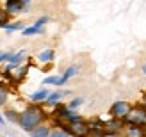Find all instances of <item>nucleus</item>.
Segmentation results:
<instances>
[{"label":"nucleus","mask_w":146,"mask_h":137,"mask_svg":"<svg viewBox=\"0 0 146 137\" xmlns=\"http://www.w3.org/2000/svg\"><path fill=\"white\" fill-rule=\"evenodd\" d=\"M111 114L114 118H125L130 114V105L127 102H116L111 109Z\"/></svg>","instance_id":"f03ea898"},{"label":"nucleus","mask_w":146,"mask_h":137,"mask_svg":"<svg viewBox=\"0 0 146 137\" xmlns=\"http://www.w3.org/2000/svg\"><path fill=\"white\" fill-rule=\"evenodd\" d=\"M41 30H43L41 27L32 25V27H29V28H25V30H23V36H32V34H38V32H41Z\"/></svg>","instance_id":"1a4fd4ad"},{"label":"nucleus","mask_w":146,"mask_h":137,"mask_svg":"<svg viewBox=\"0 0 146 137\" xmlns=\"http://www.w3.org/2000/svg\"><path fill=\"white\" fill-rule=\"evenodd\" d=\"M21 59H23V52H18V54H14V55H11V57H9V61H11L13 64H16V62H20Z\"/></svg>","instance_id":"ddd939ff"},{"label":"nucleus","mask_w":146,"mask_h":137,"mask_svg":"<svg viewBox=\"0 0 146 137\" xmlns=\"http://www.w3.org/2000/svg\"><path fill=\"white\" fill-rule=\"evenodd\" d=\"M143 71H144V75H146V64H144V66H143Z\"/></svg>","instance_id":"4be33fe9"},{"label":"nucleus","mask_w":146,"mask_h":137,"mask_svg":"<svg viewBox=\"0 0 146 137\" xmlns=\"http://www.w3.org/2000/svg\"><path fill=\"white\" fill-rule=\"evenodd\" d=\"M80 103H82V98H77V100H73V102H71V105H70V107L73 109V107H78Z\"/></svg>","instance_id":"f3484780"},{"label":"nucleus","mask_w":146,"mask_h":137,"mask_svg":"<svg viewBox=\"0 0 146 137\" xmlns=\"http://www.w3.org/2000/svg\"><path fill=\"white\" fill-rule=\"evenodd\" d=\"M50 137H68V135L64 134V132H61V130H59V132H54V134H50Z\"/></svg>","instance_id":"a211bd4d"},{"label":"nucleus","mask_w":146,"mask_h":137,"mask_svg":"<svg viewBox=\"0 0 146 137\" xmlns=\"http://www.w3.org/2000/svg\"><path fill=\"white\" fill-rule=\"evenodd\" d=\"M128 119L132 121L134 125H143V123H146V111L144 109H137L134 112H130Z\"/></svg>","instance_id":"7ed1b4c3"},{"label":"nucleus","mask_w":146,"mask_h":137,"mask_svg":"<svg viewBox=\"0 0 146 137\" xmlns=\"http://www.w3.org/2000/svg\"><path fill=\"white\" fill-rule=\"evenodd\" d=\"M52 59H54V52H52V50H45V52L39 54V61L41 62H48V61H52Z\"/></svg>","instance_id":"6e6552de"},{"label":"nucleus","mask_w":146,"mask_h":137,"mask_svg":"<svg viewBox=\"0 0 146 137\" xmlns=\"http://www.w3.org/2000/svg\"><path fill=\"white\" fill-rule=\"evenodd\" d=\"M11 54H7V52H0V61H5V59H9Z\"/></svg>","instance_id":"6ab92c4d"},{"label":"nucleus","mask_w":146,"mask_h":137,"mask_svg":"<svg viewBox=\"0 0 146 137\" xmlns=\"http://www.w3.org/2000/svg\"><path fill=\"white\" fill-rule=\"evenodd\" d=\"M104 137H114V135H104Z\"/></svg>","instance_id":"5701e85b"},{"label":"nucleus","mask_w":146,"mask_h":137,"mask_svg":"<svg viewBox=\"0 0 146 137\" xmlns=\"http://www.w3.org/2000/svg\"><path fill=\"white\" fill-rule=\"evenodd\" d=\"M31 98L34 100V102H39V100H43V98H48V93L46 91H38V93H34Z\"/></svg>","instance_id":"9b49d317"},{"label":"nucleus","mask_w":146,"mask_h":137,"mask_svg":"<svg viewBox=\"0 0 146 137\" xmlns=\"http://www.w3.org/2000/svg\"><path fill=\"white\" fill-rule=\"evenodd\" d=\"M7 118H9V119H13V121L16 119V118H14V112H7Z\"/></svg>","instance_id":"412c9836"},{"label":"nucleus","mask_w":146,"mask_h":137,"mask_svg":"<svg viewBox=\"0 0 146 137\" xmlns=\"http://www.w3.org/2000/svg\"><path fill=\"white\" fill-rule=\"evenodd\" d=\"M18 27H20V23H14V25H9V27H7V32H13V30H16Z\"/></svg>","instance_id":"aec40b11"},{"label":"nucleus","mask_w":146,"mask_h":137,"mask_svg":"<svg viewBox=\"0 0 146 137\" xmlns=\"http://www.w3.org/2000/svg\"><path fill=\"white\" fill-rule=\"evenodd\" d=\"M64 93H54V95H48V100L46 102L48 103H55V102H59V98H62Z\"/></svg>","instance_id":"f8f14e48"},{"label":"nucleus","mask_w":146,"mask_h":137,"mask_svg":"<svg viewBox=\"0 0 146 137\" xmlns=\"http://www.w3.org/2000/svg\"><path fill=\"white\" fill-rule=\"evenodd\" d=\"M5 98H7V93H5V89H2V87H0V105H2V103L5 102Z\"/></svg>","instance_id":"2eb2a0df"},{"label":"nucleus","mask_w":146,"mask_h":137,"mask_svg":"<svg viewBox=\"0 0 146 137\" xmlns=\"http://www.w3.org/2000/svg\"><path fill=\"white\" fill-rule=\"evenodd\" d=\"M21 7H23V0H7L5 4L7 13H18Z\"/></svg>","instance_id":"20e7f679"},{"label":"nucleus","mask_w":146,"mask_h":137,"mask_svg":"<svg viewBox=\"0 0 146 137\" xmlns=\"http://www.w3.org/2000/svg\"><path fill=\"white\" fill-rule=\"evenodd\" d=\"M128 137H143V132L139 126H132L128 128Z\"/></svg>","instance_id":"9d476101"},{"label":"nucleus","mask_w":146,"mask_h":137,"mask_svg":"<svg viewBox=\"0 0 146 137\" xmlns=\"http://www.w3.org/2000/svg\"><path fill=\"white\" fill-rule=\"evenodd\" d=\"M45 84H57V85H61V78H57V77H48V78H45Z\"/></svg>","instance_id":"4468645a"},{"label":"nucleus","mask_w":146,"mask_h":137,"mask_svg":"<svg viewBox=\"0 0 146 137\" xmlns=\"http://www.w3.org/2000/svg\"><path fill=\"white\" fill-rule=\"evenodd\" d=\"M77 71H78V68H77V66H70V68L66 69V73H64V75L61 77V84H64V82H66V80H68L70 77L77 75Z\"/></svg>","instance_id":"423d86ee"},{"label":"nucleus","mask_w":146,"mask_h":137,"mask_svg":"<svg viewBox=\"0 0 146 137\" xmlns=\"http://www.w3.org/2000/svg\"><path fill=\"white\" fill-rule=\"evenodd\" d=\"M71 132L73 134H75V135H86L87 134V126L86 125H82V123H80V125H71Z\"/></svg>","instance_id":"39448f33"},{"label":"nucleus","mask_w":146,"mask_h":137,"mask_svg":"<svg viewBox=\"0 0 146 137\" xmlns=\"http://www.w3.org/2000/svg\"><path fill=\"white\" fill-rule=\"evenodd\" d=\"M0 125H2V118H0Z\"/></svg>","instance_id":"b1692460"},{"label":"nucleus","mask_w":146,"mask_h":137,"mask_svg":"<svg viewBox=\"0 0 146 137\" xmlns=\"http://www.w3.org/2000/svg\"><path fill=\"white\" fill-rule=\"evenodd\" d=\"M5 20H7V14H5L4 11H0V25H4Z\"/></svg>","instance_id":"dca6fc26"},{"label":"nucleus","mask_w":146,"mask_h":137,"mask_svg":"<svg viewBox=\"0 0 146 137\" xmlns=\"http://www.w3.org/2000/svg\"><path fill=\"white\" fill-rule=\"evenodd\" d=\"M32 137H50V134H48V128H46V126L34 128V130H32Z\"/></svg>","instance_id":"0eeeda50"},{"label":"nucleus","mask_w":146,"mask_h":137,"mask_svg":"<svg viewBox=\"0 0 146 137\" xmlns=\"http://www.w3.org/2000/svg\"><path fill=\"white\" fill-rule=\"evenodd\" d=\"M41 119H43V112L39 109H29L18 118V123L21 125L23 130L31 132V130H34V126H38L41 123Z\"/></svg>","instance_id":"f257e3e1"}]
</instances>
